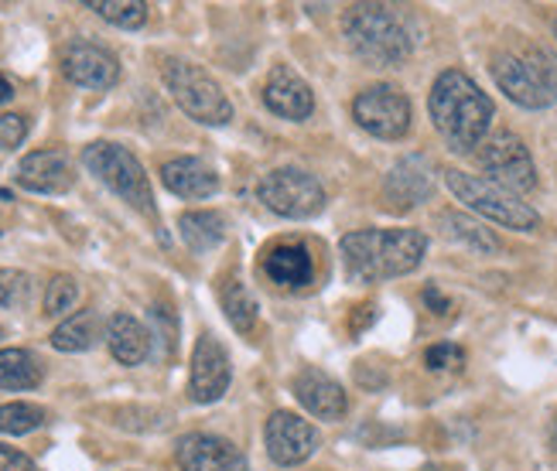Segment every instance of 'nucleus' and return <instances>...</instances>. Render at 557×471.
Returning a JSON list of instances; mask_svg holds the SVG:
<instances>
[{"label": "nucleus", "mask_w": 557, "mask_h": 471, "mask_svg": "<svg viewBox=\"0 0 557 471\" xmlns=\"http://www.w3.org/2000/svg\"><path fill=\"white\" fill-rule=\"evenodd\" d=\"M0 471H41V468L28 455H24V451L0 444Z\"/></svg>", "instance_id": "nucleus-34"}, {"label": "nucleus", "mask_w": 557, "mask_h": 471, "mask_svg": "<svg viewBox=\"0 0 557 471\" xmlns=\"http://www.w3.org/2000/svg\"><path fill=\"white\" fill-rule=\"evenodd\" d=\"M295 396L308 413L322 420H338L349 413V396L343 383H335L329 373H322V369H314V365L301 369L295 376Z\"/></svg>", "instance_id": "nucleus-17"}, {"label": "nucleus", "mask_w": 557, "mask_h": 471, "mask_svg": "<svg viewBox=\"0 0 557 471\" xmlns=\"http://www.w3.org/2000/svg\"><path fill=\"white\" fill-rule=\"evenodd\" d=\"M352 120L380 140H400L410 131V99L391 83L370 86L352 99Z\"/></svg>", "instance_id": "nucleus-9"}, {"label": "nucleus", "mask_w": 557, "mask_h": 471, "mask_svg": "<svg viewBox=\"0 0 557 471\" xmlns=\"http://www.w3.org/2000/svg\"><path fill=\"white\" fill-rule=\"evenodd\" d=\"M263 103L284 120H308L314 110V96L301 76H295L287 65H277L271 72V79L263 83Z\"/></svg>", "instance_id": "nucleus-18"}, {"label": "nucleus", "mask_w": 557, "mask_h": 471, "mask_svg": "<svg viewBox=\"0 0 557 471\" xmlns=\"http://www.w3.org/2000/svg\"><path fill=\"white\" fill-rule=\"evenodd\" d=\"M100 338V314L96 311H76L52 332V349L59 352H86Z\"/></svg>", "instance_id": "nucleus-24"}, {"label": "nucleus", "mask_w": 557, "mask_h": 471, "mask_svg": "<svg viewBox=\"0 0 557 471\" xmlns=\"http://www.w3.org/2000/svg\"><path fill=\"white\" fill-rule=\"evenodd\" d=\"M83 164L100 178L113 195H120L124 202L140 212L144 219L154 222V230H161L158 206H154V191L148 182V171L140 168V161L127 151V147L110 144V140H96L83 151Z\"/></svg>", "instance_id": "nucleus-4"}, {"label": "nucleus", "mask_w": 557, "mask_h": 471, "mask_svg": "<svg viewBox=\"0 0 557 471\" xmlns=\"http://www.w3.org/2000/svg\"><path fill=\"white\" fill-rule=\"evenodd\" d=\"M76 301H79V284L72 277H65V274H59L52 284L45 287V314L59 318V314L76 308Z\"/></svg>", "instance_id": "nucleus-30"}, {"label": "nucleus", "mask_w": 557, "mask_h": 471, "mask_svg": "<svg viewBox=\"0 0 557 471\" xmlns=\"http://www.w3.org/2000/svg\"><path fill=\"white\" fill-rule=\"evenodd\" d=\"M28 137V120L21 113H0V151H14Z\"/></svg>", "instance_id": "nucleus-32"}, {"label": "nucleus", "mask_w": 557, "mask_h": 471, "mask_svg": "<svg viewBox=\"0 0 557 471\" xmlns=\"http://www.w3.org/2000/svg\"><path fill=\"white\" fill-rule=\"evenodd\" d=\"M530 52H534V59H537V65L544 69V76H547L550 89L557 92V55H554V52H544V48H530Z\"/></svg>", "instance_id": "nucleus-35"}, {"label": "nucleus", "mask_w": 557, "mask_h": 471, "mask_svg": "<svg viewBox=\"0 0 557 471\" xmlns=\"http://www.w3.org/2000/svg\"><path fill=\"white\" fill-rule=\"evenodd\" d=\"M554 35H557V21H554Z\"/></svg>", "instance_id": "nucleus-40"}, {"label": "nucleus", "mask_w": 557, "mask_h": 471, "mask_svg": "<svg viewBox=\"0 0 557 471\" xmlns=\"http://www.w3.org/2000/svg\"><path fill=\"white\" fill-rule=\"evenodd\" d=\"M424 365L434 369V373H445V369H462L466 365V352L458 349L451 342H442V345H431L424 352Z\"/></svg>", "instance_id": "nucleus-31"}, {"label": "nucleus", "mask_w": 557, "mask_h": 471, "mask_svg": "<svg viewBox=\"0 0 557 471\" xmlns=\"http://www.w3.org/2000/svg\"><path fill=\"white\" fill-rule=\"evenodd\" d=\"M164 188L178 198H209L220 191V175L202 158H172L161 164Z\"/></svg>", "instance_id": "nucleus-20"}, {"label": "nucleus", "mask_w": 557, "mask_h": 471, "mask_svg": "<svg viewBox=\"0 0 557 471\" xmlns=\"http://www.w3.org/2000/svg\"><path fill=\"white\" fill-rule=\"evenodd\" d=\"M62 72H65L69 83H76L83 89H110L120 79V62L100 45L76 41V45L65 48Z\"/></svg>", "instance_id": "nucleus-15"}, {"label": "nucleus", "mask_w": 557, "mask_h": 471, "mask_svg": "<svg viewBox=\"0 0 557 471\" xmlns=\"http://www.w3.org/2000/svg\"><path fill=\"white\" fill-rule=\"evenodd\" d=\"M178 233H182V239L191 253H209L226 239V219L220 212H209V209L185 212L178 219Z\"/></svg>", "instance_id": "nucleus-22"}, {"label": "nucleus", "mask_w": 557, "mask_h": 471, "mask_svg": "<svg viewBox=\"0 0 557 471\" xmlns=\"http://www.w3.org/2000/svg\"><path fill=\"white\" fill-rule=\"evenodd\" d=\"M175 461L182 464V471H250L247 455L233 441L202 431L178 437Z\"/></svg>", "instance_id": "nucleus-13"}, {"label": "nucleus", "mask_w": 557, "mask_h": 471, "mask_svg": "<svg viewBox=\"0 0 557 471\" xmlns=\"http://www.w3.org/2000/svg\"><path fill=\"white\" fill-rule=\"evenodd\" d=\"M424 305H428L434 314H448V311H451V301H448V297H445L438 287H434V284L424 287Z\"/></svg>", "instance_id": "nucleus-36"}, {"label": "nucleus", "mask_w": 557, "mask_h": 471, "mask_svg": "<svg viewBox=\"0 0 557 471\" xmlns=\"http://www.w3.org/2000/svg\"><path fill=\"white\" fill-rule=\"evenodd\" d=\"M338 250L352 281L376 284L414 274L428 253V236L421 230H359L343 236Z\"/></svg>", "instance_id": "nucleus-1"}, {"label": "nucleus", "mask_w": 557, "mask_h": 471, "mask_svg": "<svg viewBox=\"0 0 557 471\" xmlns=\"http://www.w3.org/2000/svg\"><path fill=\"white\" fill-rule=\"evenodd\" d=\"M438 230L455 239V243H466L469 250H479V253H496L499 250V239L493 230L482 226L479 219L466 215V212H442L438 215Z\"/></svg>", "instance_id": "nucleus-23"}, {"label": "nucleus", "mask_w": 557, "mask_h": 471, "mask_svg": "<svg viewBox=\"0 0 557 471\" xmlns=\"http://www.w3.org/2000/svg\"><path fill=\"white\" fill-rule=\"evenodd\" d=\"M343 32L352 52L373 69H394L410 59V35L404 21L383 4H356L346 11Z\"/></svg>", "instance_id": "nucleus-3"}, {"label": "nucleus", "mask_w": 557, "mask_h": 471, "mask_svg": "<svg viewBox=\"0 0 557 471\" xmlns=\"http://www.w3.org/2000/svg\"><path fill=\"white\" fill-rule=\"evenodd\" d=\"M35 284L24 270H0V308H24L32 301Z\"/></svg>", "instance_id": "nucleus-29"}, {"label": "nucleus", "mask_w": 557, "mask_h": 471, "mask_svg": "<svg viewBox=\"0 0 557 471\" xmlns=\"http://www.w3.org/2000/svg\"><path fill=\"white\" fill-rule=\"evenodd\" d=\"M11 96H14V86H11V79L4 76V72H0V103H8Z\"/></svg>", "instance_id": "nucleus-38"}, {"label": "nucleus", "mask_w": 557, "mask_h": 471, "mask_svg": "<svg viewBox=\"0 0 557 471\" xmlns=\"http://www.w3.org/2000/svg\"><path fill=\"white\" fill-rule=\"evenodd\" d=\"M550 441H554V448H557V417H554V427H550Z\"/></svg>", "instance_id": "nucleus-39"}, {"label": "nucleus", "mask_w": 557, "mask_h": 471, "mask_svg": "<svg viewBox=\"0 0 557 471\" xmlns=\"http://www.w3.org/2000/svg\"><path fill=\"white\" fill-rule=\"evenodd\" d=\"M233 365L230 352L223 349V342L215 335H199L196 352H191V376H188V396L196 404H215L223 400V393L230 389Z\"/></svg>", "instance_id": "nucleus-11"}, {"label": "nucleus", "mask_w": 557, "mask_h": 471, "mask_svg": "<svg viewBox=\"0 0 557 471\" xmlns=\"http://www.w3.org/2000/svg\"><path fill=\"white\" fill-rule=\"evenodd\" d=\"M14 182L35 195H62L76 185V175H72V164L62 151H35L21 158Z\"/></svg>", "instance_id": "nucleus-16"}, {"label": "nucleus", "mask_w": 557, "mask_h": 471, "mask_svg": "<svg viewBox=\"0 0 557 471\" xmlns=\"http://www.w3.org/2000/svg\"><path fill=\"white\" fill-rule=\"evenodd\" d=\"M431 191H434V168L421 154L400 158L383 182V198L394 212H407V209L428 202Z\"/></svg>", "instance_id": "nucleus-14"}, {"label": "nucleus", "mask_w": 557, "mask_h": 471, "mask_svg": "<svg viewBox=\"0 0 557 471\" xmlns=\"http://www.w3.org/2000/svg\"><path fill=\"white\" fill-rule=\"evenodd\" d=\"M257 198L281 219H311L325 209V188L301 168H274L260 178Z\"/></svg>", "instance_id": "nucleus-7"}, {"label": "nucleus", "mask_w": 557, "mask_h": 471, "mask_svg": "<svg viewBox=\"0 0 557 471\" xmlns=\"http://www.w3.org/2000/svg\"><path fill=\"white\" fill-rule=\"evenodd\" d=\"M107 345L120 365H140L151 356V332L134 314H113L107 325Z\"/></svg>", "instance_id": "nucleus-21"}, {"label": "nucleus", "mask_w": 557, "mask_h": 471, "mask_svg": "<svg viewBox=\"0 0 557 471\" xmlns=\"http://www.w3.org/2000/svg\"><path fill=\"white\" fill-rule=\"evenodd\" d=\"M475 158H479V168L490 175V182L503 185L506 191L527 195V191L537 188L534 158H530L527 144L517 134H510V131H499L490 140H482Z\"/></svg>", "instance_id": "nucleus-8"}, {"label": "nucleus", "mask_w": 557, "mask_h": 471, "mask_svg": "<svg viewBox=\"0 0 557 471\" xmlns=\"http://www.w3.org/2000/svg\"><path fill=\"white\" fill-rule=\"evenodd\" d=\"M45 420H48V413L35 404H21V400L4 404L0 407V434H14V437L32 434L45 424Z\"/></svg>", "instance_id": "nucleus-28"}, {"label": "nucleus", "mask_w": 557, "mask_h": 471, "mask_svg": "<svg viewBox=\"0 0 557 471\" xmlns=\"http://www.w3.org/2000/svg\"><path fill=\"white\" fill-rule=\"evenodd\" d=\"M263 437H268V455L284 468L301 464L319 451V431H314L305 417L290 413V410L271 413L268 427H263Z\"/></svg>", "instance_id": "nucleus-12"}, {"label": "nucleus", "mask_w": 557, "mask_h": 471, "mask_svg": "<svg viewBox=\"0 0 557 471\" xmlns=\"http://www.w3.org/2000/svg\"><path fill=\"white\" fill-rule=\"evenodd\" d=\"M356 311H359V314L352 318V332H362V325L376 318V308H373V305H362V308H356Z\"/></svg>", "instance_id": "nucleus-37"}, {"label": "nucleus", "mask_w": 557, "mask_h": 471, "mask_svg": "<svg viewBox=\"0 0 557 471\" xmlns=\"http://www.w3.org/2000/svg\"><path fill=\"white\" fill-rule=\"evenodd\" d=\"M41 380L45 369L28 349H0V389H35Z\"/></svg>", "instance_id": "nucleus-25"}, {"label": "nucleus", "mask_w": 557, "mask_h": 471, "mask_svg": "<svg viewBox=\"0 0 557 471\" xmlns=\"http://www.w3.org/2000/svg\"><path fill=\"white\" fill-rule=\"evenodd\" d=\"M260 267L277 287L298 290V287H308L314 281V260H311L305 243H277V246H271V250L263 253Z\"/></svg>", "instance_id": "nucleus-19"}, {"label": "nucleus", "mask_w": 557, "mask_h": 471, "mask_svg": "<svg viewBox=\"0 0 557 471\" xmlns=\"http://www.w3.org/2000/svg\"><path fill=\"white\" fill-rule=\"evenodd\" d=\"M220 301H223V311L230 318V325L239 332V335H250L257 329V297L250 294V287L244 281H226L223 294H220Z\"/></svg>", "instance_id": "nucleus-26"}, {"label": "nucleus", "mask_w": 557, "mask_h": 471, "mask_svg": "<svg viewBox=\"0 0 557 471\" xmlns=\"http://www.w3.org/2000/svg\"><path fill=\"white\" fill-rule=\"evenodd\" d=\"M445 185L451 188V195L458 202H466L472 212H479L482 219H493L506 230L517 233H534L541 226V215L530 209L527 202H520V195L506 191L503 185L479 178V175H466V171L448 168L445 171Z\"/></svg>", "instance_id": "nucleus-6"}, {"label": "nucleus", "mask_w": 557, "mask_h": 471, "mask_svg": "<svg viewBox=\"0 0 557 471\" xmlns=\"http://www.w3.org/2000/svg\"><path fill=\"white\" fill-rule=\"evenodd\" d=\"M151 321L154 325H161V342H164V356H172L175 352V345H178V321H175V314L168 311V308H161V305H154L151 308Z\"/></svg>", "instance_id": "nucleus-33"}, {"label": "nucleus", "mask_w": 557, "mask_h": 471, "mask_svg": "<svg viewBox=\"0 0 557 471\" xmlns=\"http://www.w3.org/2000/svg\"><path fill=\"white\" fill-rule=\"evenodd\" d=\"M428 110L451 151H472V147H479L496 113L493 99L458 69H448L434 79Z\"/></svg>", "instance_id": "nucleus-2"}, {"label": "nucleus", "mask_w": 557, "mask_h": 471, "mask_svg": "<svg viewBox=\"0 0 557 471\" xmlns=\"http://www.w3.org/2000/svg\"><path fill=\"white\" fill-rule=\"evenodd\" d=\"M161 76H164V86L172 92V99L182 107V113H188L196 123H206V127H226L233 120V103L226 99L223 86L215 83L202 65L172 59V62H164Z\"/></svg>", "instance_id": "nucleus-5"}, {"label": "nucleus", "mask_w": 557, "mask_h": 471, "mask_svg": "<svg viewBox=\"0 0 557 471\" xmlns=\"http://www.w3.org/2000/svg\"><path fill=\"white\" fill-rule=\"evenodd\" d=\"M86 8L124 32H134L148 21V4L144 0H86Z\"/></svg>", "instance_id": "nucleus-27"}, {"label": "nucleus", "mask_w": 557, "mask_h": 471, "mask_svg": "<svg viewBox=\"0 0 557 471\" xmlns=\"http://www.w3.org/2000/svg\"><path fill=\"white\" fill-rule=\"evenodd\" d=\"M493 79L523 110H547L557 99V92L550 89V83L544 76V69L534 59V52H527V55L499 52L493 59Z\"/></svg>", "instance_id": "nucleus-10"}]
</instances>
